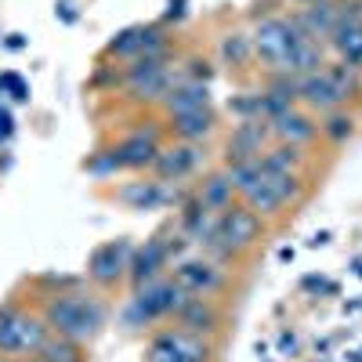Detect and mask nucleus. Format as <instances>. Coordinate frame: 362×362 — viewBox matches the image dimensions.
Wrapping results in <instances>:
<instances>
[{
  "instance_id": "nucleus-12",
  "label": "nucleus",
  "mask_w": 362,
  "mask_h": 362,
  "mask_svg": "<svg viewBox=\"0 0 362 362\" xmlns=\"http://www.w3.org/2000/svg\"><path fill=\"white\" fill-rule=\"evenodd\" d=\"M163 148V127H134L109 145L116 170H148Z\"/></svg>"
},
{
  "instance_id": "nucleus-25",
  "label": "nucleus",
  "mask_w": 362,
  "mask_h": 362,
  "mask_svg": "<svg viewBox=\"0 0 362 362\" xmlns=\"http://www.w3.org/2000/svg\"><path fill=\"white\" fill-rule=\"evenodd\" d=\"M40 362H90L87 355V344L73 341V337H62V334H47L40 351H37Z\"/></svg>"
},
{
  "instance_id": "nucleus-10",
  "label": "nucleus",
  "mask_w": 362,
  "mask_h": 362,
  "mask_svg": "<svg viewBox=\"0 0 362 362\" xmlns=\"http://www.w3.org/2000/svg\"><path fill=\"white\" fill-rule=\"evenodd\" d=\"M167 276L189 297H218L232 283V272L225 264H218L214 257H206V254H181L167 268Z\"/></svg>"
},
{
  "instance_id": "nucleus-27",
  "label": "nucleus",
  "mask_w": 362,
  "mask_h": 362,
  "mask_svg": "<svg viewBox=\"0 0 362 362\" xmlns=\"http://www.w3.org/2000/svg\"><path fill=\"white\" fill-rule=\"evenodd\" d=\"M221 58H225V62H232V66H247V62H254L250 37H247V33H228V37L221 40Z\"/></svg>"
},
{
  "instance_id": "nucleus-11",
  "label": "nucleus",
  "mask_w": 362,
  "mask_h": 362,
  "mask_svg": "<svg viewBox=\"0 0 362 362\" xmlns=\"http://www.w3.org/2000/svg\"><path fill=\"white\" fill-rule=\"evenodd\" d=\"M131 254H134V243L131 239H109V243H98L95 250L87 254V268L83 276L95 290H112L127 279V268H131Z\"/></svg>"
},
{
  "instance_id": "nucleus-3",
  "label": "nucleus",
  "mask_w": 362,
  "mask_h": 362,
  "mask_svg": "<svg viewBox=\"0 0 362 362\" xmlns=\"http://www.w3.org/2000/svg\"><path fill=\"white\" fill-rule=\"evenodd\" d=\"M261 239H264V221L254 214L247 203L235 199L228 210H221V214H218L214 232H210V239L203 243V254L214 257L225 268H232L239 257H247L261 243Z\"/></svg>"
},
{
  "instance_id": "nucleus-16",
  "label": "nucleus",
  "mask_w": 362,
  "mask_h": 362,
  "mask_svg": "<svg viewBox=\"0 0 362 362\" xmlns=\"http://www.w3.org/2000/svg\"><path fill=\"white\" fill-rule=\"evenodd\" d=\"M272 145V127L264 119H239L225 141V167L239 160H254Z\"/></svg>"
},
{
  "instance_id": "nucleus-8",
  "label": "nucleus",
  "mask_w": 362,
  "mask_h": 362,
  "mask_svg": "<svg viewBox=\"0 0 362 362\" xmlns=\"http://www.w3.org/2000/svg\"><path fill=\"white\" fill-rule=\"evenodd\" d=\"M300 199H305V177H300V170H264V167H261L257 185L239 196V203H247L261 221L286 214Z\"/></svg>"
},
{
  "instance_id": "nucleus-26",
  "label": "nucleus",
  "mask_w": 362,
  "mask_h": 362,
  "mask_svg": "<svg viewBox=\"0 0 362 362\" xmlns=\"http://www.w3.org/2000/svg\"><path fill=\"white\" fill-rule=\"evenodd\" d=\"M355 134V116L348 109H334L319 119V138H326L329 145H344Z\"/></svg>"
},
{
  "instance_id": "nucleus-6",
  "label": "nucleus",
  "mask_w": 362,
  "mask_h": 362,
  "mask_svg": "<svg viewBox=\"0 0 362 362\" xmlns=\"http://www.w3.org/2000/svg\"><path fill=\"white\" fill-rule=\"evenodd\" d=\"M51 334L33 297H8L0 305V358H25L37 355L44 337Z\"/></svg>"
},
{
  "instance_id": "nucleus-7",
  "label": "nucleus",
  "mask_w": 362,
  "mask_h": 362,
  "mask_svg": "<svg viewBox=\"0 0 362 362\" xmlns=\"http://www.w3.org/2000/svg\"><path fill=\"white\" fill-rule=\"evenodd\" d=\"M177 80H181V73L170 62V47L141 54V58H134V62H127L124 69H119L124 95L131 102H138V105H160Z\"/></svg>"
},
{
  "instance_id": "nucleus-17",
  "label": "nucleus",
  "mask_w": 362,
  "mask_h": 362,
  "mask_svg": "<svg viewBox=\"0 0 362 362\" xmlns=\"http://www.w3.org/2000/svg\"><path fill=\"white\" fill-rule=\"evenodd\" d=\"M272 141H283V145H297V148H305L319 138V124H315V116L308 109H300V105H290L286 112H279L276 119H272Z\"/></svg>"
},
{
  "instance_id": "nucleus-22",
  "label": "nucleus",
  "mask_w": 362,
  "mask_h": 362,
  "mask_svg": "<svg viewBox=\"0 0 362 362\" xmlns=\"http://www.w3.org/2000/svg\"><path fill=\"white\" fill-rule=\"evenodd\" d=\"M174 141H192V145H203L210 134L218 131V116L214 109H196V112H181V116H167V127H163Z\"/></svg>"
},
{
  "instance_id": "nucleus-18",
  "label": "nucleus",
  "mask_w": 362,
  "mask_h": 362,
  "mask_svg": "<svg viewBox=\"0 0 362 362\" xmlns=\"http://www.w3.org/2000/svg\"><path fill=\"white\" fill-rule=\"evenodd\" d=\"M341 11H344L341 0H319V4H305V8H300L297 15H290V18H293V25H297L308 40L322 44V40H329V33L337 29Z\"/></svg>"
},
{
  "instance_id": "nucleus-19",
  "label": "nucleus",
  "mask_w": 362,
  "mask_h": 362,
  "mask_svg": "<svg viewBox=\"0 0 362 362\" xmlns=\"http://www.w3.org/2000/svg\"><path fill=\"white\" fill-rule=\"evenodd\" d=\"M167 47V37L160 33L156 25H138V29H127V33H119L105 54L119 58V62H134L141 54H153V51H163Z\"/></svg>"
},
{
  "instance_id": "nucleus-30",
  "label": "nucleus",
  "mask_w": 362,
  "mask_h": 362,
  "mask_svg": "<svg viewBox=\"0 0 362 362\" xmlns=\"http://www.w3.org/2000/svg\"><path fill=\"white\" fill-rule=\"evenodd\" d=\"M0 362H8V358H0Z\"/></svg>"
},
{
  "instance_id": "nucleus-1",
  "label": "nucleus",
  "mask_w": 362,
  "mask_h": 362,
  "mask_svg": "<svg viewBox=\"0 0 362 362\" xmlns=\"http://www.w3.org/2000/svg\"><path fill=\"white\" fill-rule=\"evenodd\" d=\"M250 47H254V62L268 76H305L326 66L322 44L308 40L293 25V18H283V15L261 18L250 33Z\"/></svg>"
},
{
  "instance_id": "nucleus-15",
  "label": "nucleus",
  "mask_w": 362,
  "mask_h": 362,
  "mask_svg": "<svg viewBox=\"0 0 362 362\" xmlns=\"http://www.w3.org/2000/svg\"><path fill=\"white\" fill-rule=\"evenodd\" d=\"M174 326L189 329V334H203V337H218L225 312L218 305V297H185V305L177 308V315L170 319Z\"/></svg>"
},
{
  "instance_id": "nucleus-2",
  "label": "nucleus",
  "mask_w": 362,
  "mask_h": 362,
  "mask_svg": "<svg viewBox=\"0 0 362 362\" xmlns=\"http://www.w3.org/2000/svg\"><path fill=\"white\" fill-rule=\"evenodd\" d=\"M33 305L40 308L51 334L73 337L87 348L95 344L109 326V300L90 283H73V286H62V290L37 293Z\"/></svg>"
},
{
  "instance_id": "nucleus-13",
  "label": "nucleus",
  "mask_w": 362,
  "mask_h": 362,
  "mask_svg": "<svg viewBox=\"0 0 362 362\" xmlns=\"http://www.w3.org/2000/svg\"><path fill=\"white\" fill-rule=\"evenodd\" d=\"M174 239H177V235H153V239H145V247H134L131 268H127L131 290L141 286V283H153V279L167 276V268L181 257L177 247H174Z\"/></svg>"
},
{
  "instance_id": "nucleus-24",
  "label": "nucleus",
  "mask_w": 362,
  "mask_h": 362,
  "mask_svg": "<svg viewBox=\"0 0 362 362\" xmlns=\"http://www.w3.org/2000/svg\"><path fill=\"white\" fill-rule=\"evenodd\" d=\"M203 210H210V214H221V210H228L239 196H235V189H232V181H228V174H225V167L221 170H210V174H203V181L196 185V196H192Z\"/></svg>"
},
{
  "instance_id": "nucleus-5",
  "label": "nucleus",
  "mask_w": 362,
  "mask_h": 362,
  "mask_svg": "<svg viewBox=\"0 0 362 362\" xmlns=\"http://www.w3.org/2000/svg\"><path fill=\"white\" fill-rule=\"evenodd\" d=\"M185 290H181L170 276H160L153 283H141L131 290L124 312H119V326L124 329H156L160 322H170L177 308L185 305Z\"/></svg>"
},
{
  "instance_id": "nucleus-4",
  "label": "nucleus",
  "mask_w": 362,
  "mask_h": 362,
  "mask_svg": "<svg viewBox=\"0 0 362 362\" xmlns=\"http://www.w3.org/2000/svg\"><path fill=\"white\" fill-rule=\"evenodd\" d=\"M358 69L355 66H344V62H326L322 69L315 73H305L297 76V105L308 109L312 116H326L334 109H344L348 98L358 95Z\"/></svg>"
},
{
  "instance_id": "nucleus-29",
  "label": "nucleus",
  "mask_w": 362,
  "mask_h": 362,
  "mask_svg": "<svg viewBox=\"0 0 362 362\" xmlns=\"http://www.w3.org/2000/svg\"><path fill=\"white\" fill-rule=\"evenodd\" d=\"M297 4H300V8H305V4H319V0H297Z\"/></svg>"
},
{
  "instance_id": "nucleus-23",
  "label": "nucleus",
  "mask_w": 362,
  "mask_h": 362,
  "mask_svg": "<svg viewBox=\"0 0 362 362\" xmlns=\"http://www.w3.org/2000/svg\"><path fill=\"white\" fill-rule=\"evenodd\" d=\"M210 105V83L206 80H185L181 76L170 95L160 102L163 116H181V112H196V109H206Z\"/></svg>"
},
{
  "instance_id": "nucleus-20",
  "label": "nucleus",
  "mask_w": 362,
  "mask_h": 362,
  "mask_svg": "<svg viewBox=\"0 0 362 362\" xmlns=\"http://www.w3.org/2000/svg\"><path fill=\"white\" fill-rule=\"evenodd\" d=\"M124 206H131V210H160V206H167V203H174V189L170 185H163V181H156V177H141V181H127V185H119L116 192H112Z\"/></svg>"
},
{
  "instance_id": "nucleus-14",
  "label": "nucleus",
  "mask_w": 362,
  "mask_h": 362,
  "mask_svg": "<svg viewBox=\"0 0 362 362\" xmlns=\"http://www.w3.org/2000/svg\"><path fill=\"white\" fill-rule=\"evenodd\" d=\"M203 167H206L203 145H192V141H170V145L160 148L156 163L148 167V170H153V177L163 181V185H181V181L196 177Z\"/></svg>"
},
{
  "instance_id": "nucleus-21",
  "label": "nucleus",
  "mask_w": 362,
  "mask_h": 362,
  "mask_svg": "<svg viewBox=\"0 0 362 362\" xmlns=\"http://www.w3.org/2000/svg\"><path fill=\"white\" fill-rule=\"evenodd\" d=\"M329 47H334L337 62L362 69V25L355 22V8H351V4H344L337 29L329 33Z\"/></svg>"
},
{
  "instance_id": "nucleus-28",
  "label": "nucleus",
  "mask_w": 362,
  "mask_h": 362,
  "mask_svg": "<svg viewBox=\"0 0 362 362\" xmlns=\"http://www.w3.org/2000/svg\"><path fill=\"white\" fill-rule=\"evenodd\" d=\"M8 362H40L37 355H25V358H8Z\"/></svg>"
},
{
  "instance_id": "nucleus-9",
  "label": "nucleus",
  "mask_w": 362,
  "mask_h": 362,
  "mask_svg": "<svg viewBox=\"0 0 362 362\" xmlns=\"http://www.w3.org/2000/svg\"><path fill=\"white\" fill-rule=\"evenodd\" d=\"M214 337L189 334L181 326H160L145 344V362H214Z\"/></svg>"
}]
</instances>
